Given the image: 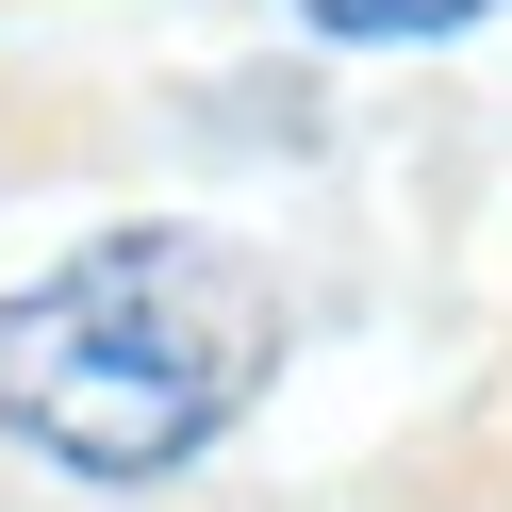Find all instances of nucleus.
Segmentation results:
<instances>
[{"instance_id":"nucleus-2","label":"nucleus","mask_w":512,"mask_h":512,"mask_svg":"<svg viewBox=\"0 0 512 512\" xmlns=\"http://www.w3.org/2000/svg\"><path fill=\"white\" fill-rule=\"evenodd\" d=\"M331 50H446V34H479V17H512V0H298Z\"/></svg>"},{"instance_id":"nucleus-1","label":"nucleus","mask_w":512,"mask_h":512,"mask_svg":"<svg viewBox=\"0 0 512 512\" xmlns=\"http://www.w3.org/2000/svg\"><path fill=\"white\" fill-rule=\"evenodd\" d=\"M265 265L215 232H100L0 298V430L67 479H182L265 380Z\"/></svg>"}]
</instances>
